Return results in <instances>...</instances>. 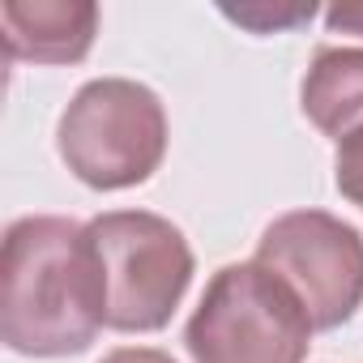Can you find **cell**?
Here are the masks:
<instances>
[{"label": "cell", "instance_id": "6da1fadb", "mask_svg": "<svg viewBox=\"0 0 363 363\" xmlns=\"http://www.w3.org/2000/svg\"><path fill=\"white\" fill-rule=\"evenodd\" d=\"M107 325V278L90 227L22 218L0 261V333L22 354H77Z\"/></svg>", "mask_w": 363, "mask_h": 363}, {"label": "cell", "instance_id": "7a4b0ae2", "mask_svg": "<svg viewBox=\"0 0 363 363\" xmlns=\"http://www.w3.org/2000/svg\"><path fill=\"white\" fill-rule=\"evenodd\" d=\"M184 342L197 363H303L312 320L274 269L248 261L214 274Z\"/></svg>", "mask_w": 363, "mask_h": 363}, {"label": "cell", "instance_id": "3957f363", "mask_svg": "<svg viewBox=\"0 0 363 363\" xmlns=\"http://www.w3.org/2000/svg\"><path fill=\"white\" fill-rule=\"evenodd\" d=\"M167 150V116L154 90L103 77L77 90L60 116V158L90 189H128L150 179Z\"/></svg>", "mask_w": 363, "mask_h": 363}, {"label": "cell", "instance_id": "277c9868", "mask_svg": "<svg viewBox=\"0 0 363 363\" xmlns=\"http://www.w3.org/2000/svg\"><path fill=\"white\" fill-rule=\"evenodd\" d=\"M107 278V325L124 333L162 329L193 278V252L167 218L116 210L90 223Z\"/></svg>", "mask_w": 363, "mask_h": 363}, {"label": "cell", "instance_id": "5b68a950", "mask_svg": "<svg viewBox=\"0 0 363 363\" xmlns=\"http://www.w3.org/2000/svg\"><path fill=\"white\" fill-rule=\"evenodd\" d=\"M257 261L299 295L312 329H333L363 303V235L333 214H282L261 235Z\"/></svg>", "mask_w": 363, "mask_h": 363}, {"label": "cell", "instance_id": "8992f818", "mask_svg": "<svg viewBox=\"0 0 363 363\" xmlns=\"http://www.w3.org/2000/svg\"><path fill=\"white\" fill-rule=\"evenodd\" d=\"M9 60L73 65L90 52L99 30V9L86 0H9L0 5Z\"/></svg>", "mask_w": 363, "mask_h": 363}, {"label": "cell", "instance_id": "52a82bcc", "mask_svg": "<svg viewBox=\"0 0 363 363\" xmlns=\"http://www.w3.org/2000/svg\"><path fill=\"white\" fill-rule=\"evenodd\" d=\"M303 111L329 133L346 137L363 124V52L359 48H320L303 77Z\"/></svg>", "mask_w": 363, "mask_h": 363}, {"label": "cell", "instance_id": "ba28073f", "mask_svg": "<svg viewBox=\"0 0 363 363\" xmlns=\"http://www.w3.org/2000/svg\"><path fill=\"white\" fill-rule=\"evenodd\" d=\"M337 189L354 206H363V124L337 141Z\"/></svg>", "mask_w": 363, "mask_h": 363}, {"label": "cell", "instance_id": "9c48e42d", "mask_svg": "<svg viewBox=\"0 0 363 363\" xmlns=\"http://www.w3.org/2000/svg\"><path fill=\"white\" fill-rule=\"evenodd\" d=\"M316 9L312 5H299V9H227L231 22L240 26H252V30H282V26H299L308 22Z\"/></svg>", "mask_w": 363, "mask_h": 363}, {"label": "cell", "instance_id": "30bf717a", "mask_svg": "<svg viewBox=\"0 0 363 363\" xmlns=\"http://www.w3.org/2000/svg\"><path fill=\"white\" fill-rule=\"evenodd\" d=\"M325 18H329V30H342V35H363V5H333Z\"/></svg>", "mask_w": 363, "mask_h": 363}, {"label": "cell", "instance_id": "8fae6325", "mask_svg": "<svg viewBox=\"0 0 363 363\" xmlns=\"http://www.w3.org/2000/svg\"><path fill=\"white\" fill-rule=\"evenodd\" d=\"M103 363H175V359L162 350H150V346H124V350H111Z\"/></svg>", "mask_w": 363, "mask_h": 363}]
</instances>
